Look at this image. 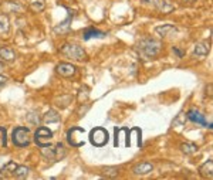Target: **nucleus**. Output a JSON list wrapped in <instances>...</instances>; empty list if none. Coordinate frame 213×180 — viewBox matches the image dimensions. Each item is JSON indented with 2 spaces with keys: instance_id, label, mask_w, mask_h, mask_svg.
Listing matches in <instances>:
<instances>
[{
  "instance_id": "obj_1",
  "label": "nucleus",
  "mask_w": 213,
  "mask_h": 180,
  "mask_svg": "<svg viewBox=\"0 0 213 180\" xmlns=\"http://www.w3.org/2000/svg\"><path fill=\"white\" fill-rule=\"evenodd\" d=\"M162 44L161 41L155 38H145L141 40L139 44H138V51L142 55L145 60H149V58H155L156 55L161 52Z\"/></svg>"
},
{
  "instance_id": "obj_2",
  "label": "nucleus",
  "mask_w": 213,
  "mask_h": 180,
  "mask_svg": "<svg viewBox=\"0 0 213 180\" xmlns=\"http://www.w3.org/2000/svg\"><path fill=\"white\" fill-rule=\"evenodd\" d=\"M108 141H110V133H108V131L105 128L97 126V128L90 131V142L94 146L102 147L108 143Z\"/></svg>"
},
{
  "instance_id": "obj_3",
  "label": "nucleus",
  "mask_w": 213,
  "mask_h": 180,
  "mask_svg": "<svg viewBox=\"0 0 213 180\" xmlns=\"http://www.w3.org/2000/svg\"><path fill=\"white\" fill-rule=\"evenodd\" d=\"M12 141L16 146H20V147H24L30 145V131L28 128H24V126H17L14 128L12 135Z\"/></svg>"
},
{
  "instance_id": "obj_4",
  "label": "nucleus",
  "mask_w": 213,
  "mask_h": 180,
  "mask_svg": "<svg viewBox=\"0 0 213 180\" xmlns=\"http://www.w3.org/2000/svg\"><path fill=\"white\" fill-rule=\"evenodd\" d=\"M60 51H61V54H64L65 57L77 60V61L87 58V54H85V51L82 50V47L75 46V44H64V46L61 47Z\"/></svg>"
},
{
  "instance_id": "obj_5",
  "label": "nucleus",
  "mask_w": 213,
  "mask_h": 180,
  "mask_svg": "<svg viewBox=\"0 0 213 180\" xmlns=\"http://www.w3.org/2000/svg\"><path fill=\"white\" fill-rule=\"evenodd\" d=\"M84 129L80 128V126H73L71 129H68L67 131V142L68 145H71V146L74 147H80L84 145Z\"/></svg>"
},
{
  "instance_id": "obj_6",
  "label": "nucleus",
  "mask_w": 213,
  "mask_h": 180,
  "mask_svg": "<svg viewBox=\"0 0 213 180\" xmlns=\"http://www.w3.org/2000/svg\"><path fill=\"white\" fill-rule=\"evenodd\" d=\"M114 145L118 146H131V132L128 131V128H115V139H114Z\"/></svg>"
},
{
  "instance_id": "obj_7",
  "label": "nucleus",
  "mask_w": 213,
  "mask_h": 180,
  "mask_svg": "<svg viewBox=\"0 0 213 180\" xmlns=\"http://www.w3.org/2000/svg\"><path fill=\"white\" fill-rule=\"evenodd\" d=\"M53 139V132L49 128H44V126H40L38 129L34 133V142H36L38 146H44V145H49V142Z\"/></svg>"
},
{
  "instance_id": "obj_8",
  "label": "nucleus",
  "mask_w": 213,
  "mask_h": 180,
  "mask_svg": "<svg viewBox=\"0 0 213 180\" xmlns=\"http://www.w3.org/2000/svg\"><path fill=\"white\" fill-rule=\"evenodd\" d=\"M186 119H189L190 122L193 123H198V125H202V126H206V128H212V122H207L205 115H202L199 111L196 109H189L188 113H186Z\"/></svg>"
},
{
  "instance_id": "obj_9",
  "label": "nucleus",
  "mask_w": 213,
  "mask_h": 180,
  "mask_svg": "<svg viewBox=\"0 0 213 180\" xmlns=\"http://www.w3.org/2000/svg\"><path fill=\"white\" fill-rule=\"evenodd\" d=\"M55 71H57V74H60L61 77L68 78V77H73L74 74H75L77 68H75V65L70 64V62H60V64L55 67Z\"/></svg>"
},
{
  "instance_id": "obj_10",
  "label": "nucleus",
  "mask_w": 213,
  "mask_h": 180,
  "mask_svg": "<svg viewBox=\"0 0 213 180\" xmlns=\"http://www.w3.org/2000/svg\"><path fill=\"white\" fill-rule=\"evenodd\" d=\"M17 167V163L14 162H9L0 169V179H13L14 170Z\"/></svg>"
},
{
  "instance_id": "obj_11",
  "label": "nucleus",
  "mask_w": 213,
  "mask_h": 180,
  "mask_svg": "<svg viewBox=\"0 0 213 180\" xmlns=\"http://www.w3.org/2000/svg\"><path fill=\"white\" fill-rule=\"evenodd\" d=\"M199 173H200V176L203 177V179H209V180L213 179V162H212V159L207 160L206 163H203V165L199 167Z\"/></svg>"
},
{
  "instance_id": "obj_12",
  "label": "nucleus",
  "mask_w": 213,
  "mask_h": 180,
  "mask_svg": "<svg viewBox=\"0 0 213 180\" xmlns=\"http://www.w3.org/2000/svg\"><path fill=\"white\" fill-rule=\"evenodd\" d=\"M134 173L135 174H139V176H145V174L151 173L153 170V166L148 162H142V163H138V165L134 166Z\"/></svg>"
},
{
  "instance_id": "obj_13",
  "label": "nucleus",
  "mask_w": 213,
  "mask_h": 180,
  "mask_svg": "<svg viewBox=\"0 0 213 180\" xmlns=\"http://www.w3.org/2000/svg\"><path fill=\"white\" fill-rule=\"evenodd\" d=\"M155 31L159 37H168V36H172L173 33H176V27L172 24H162V26H158L155 28Z\"/></svg>"
},
{
  "instance_id": "obj_14",
  "label": "nucleus",
  "mask_w": 213,
  "mask_h": 180,
  "mask_svg": "<svg viewBox=\"0 0 213 180\" xmlns=\"http://www.w3.org/2000/svg\"><path fill=\"white\" fill-rule=\"evenodd\" d=\"M106 36V33H104V31L101 30H97V28H87V30L84 31V40L85 41H88V40L91 38H104V37Z\"/></svg>"
},
{
  "instance_id": "obj_15",
  "label": "nucleus",
  "mask_w": 213,
  "mask_h": 180,
  "mask_svg": "<svg viewBox=\"0 0 213 180\" xmlns=\"http://www.w3.org/2000/svg\"><path fill=\"white\" fill-rule=\"evenodd\" d=\"M0 58H2L3 61L12 62V61L16 60V54L12 48H9V47H2V48H0Z\"/></svg>"
},
{
  "instance_id": "obj_16",
  "label": "nucleus",
  "mask_w": 213,
  "mask_h": 180,
  "mask_svg": "<svg viewBox=\"0 0 213 180\" xmlns=\"http://www.w3.org/2000/svg\"><path fill=\"white\" fill-rule=\"evenodd\" d=\"M68 13H70V12H68ZM71 18H73V14L70 13V16H68V17L65 18L63 23H60L58 26H55V27H54L55 33H67V31H70V28H71Z\"/></svg>"
},
{
  "instance_id": "obj_17",
  "label": "nucleus",
  "mask_w": 213,
  "mask_h": 180,
  "mask_svg": "<svg viewBox=\"0 0 213 180\" xmlns=\"http://www.w3.org/2000/svg\"><path fill=\"white\" fill-rule=\"evenodd\" d=\"M193 52H195V55H200V57L207 55V54H209V44L205 43V41H200V43H198L195 46Z\"/></svg>"
},
{
  "instance_id": "obj_18",
  "label": "nucleus",
  "mask_w": 213,
  "mask_h": 180,
  "mask_svg": "<svg viewBox=\"0 0 213 180\" xmlns=\"http://www.w3.org/2000/svg\"><path fill=\"white\" fill-rule=\"evenodd\" d=\"M60 121V115H58L55 111L50 109L49 112H46V115L43 116V122L44 123H55Z\"/></svg>"
},
{
  "instance_id": "obj_19",
  "label": "nucleus",
  "mask_w": 213,
  "mask_h": 180,
  "mask_svg": "<svg viewBox=\"0 0 213 180\" xmlns=\"http://www.w3.org/2000/svg\"><path fill=\"white\" fill-rule=\"evenodd\" d=\"M28 172H30V169L27 166L17 165V167L14 170V174H13V179H26L28 176Z\"/></svg>"
},
{
  "instance_id": "obj_20",
  "label": "nucleus",
  "mask_w": 213,
  "mask_h": 180,
  "mask_svg": "<svg viewBox=\"0 0 213 180\" xmlns=\"http://www.w3.org/2000/svg\"><path fill=\"white\" fill-rule=\"evenodd\" d=\"M30 9L36 13H40L46 9V3H44V0H33L30 3Z\"/></svg>"
},
{
  "instance_id": "obj_21",
  "label": "nucleus",
  "mask_w": 213,
  "mask_h": 180,
  "mask_svg": "<svg viewBox=\"0 0 213 180\" xmlns=\"http://www.w3.org/2000/svg\"><path fill=\"white\" fill-rule=\"evenodd\" d=\"M41 147V153L44 157L47 159H54V146H51V145H44V146H40Z\"/></svg>"
},
{
  "instance_id": "obj_22",
  "label": "nucleus",
  "mask_w": 213,
  "mask_h": 180,
  "mask_svg": "<svg viewBox=\"0 0 213 180\" xmlns=\"http://www.w3.org/2000/svg\"><path fill=\"white\" fill-rule=\"evenodd\" d=\"M180 149H182V152L185 153V155H192V153H195L196 150H198V146H196L195 143H189V142H186V143L180 145Z\"/></svg>"
},
{
  "instance_id": "obj_23",
  "label": "nucleus",
  "mask_w": 213,
  "mask_h": 180,
  "mask_svg": "<svg viewBox=\"0 0 213 180\" xmlns=\"http://www.w3.org/2000/svg\"><path fill=\"white\" fill-rule=\"evenodd\" d=\"M9 18L7 16H0V34H7L9 33Z\"/></svg>"
},
{
  "instance_id": "obj_24",
  "label": "nucleus",
  "mask_w": 213,
  "mask_h": 180,
  "mask_svg": "<svg viewBox=\"0 0 213 180\" xmlns=\"http://www.w3.org/2000/svg\"><path fill=\"white\" fill-rule=\"evenodd\" d=\"M64 156H65V150H64L63 143H57V145H55V147H54V159L61 160Z\"/></svg>"
},
{
  "instance_id": "obj_25",
  "label": "nucleus",
  "mask_w": 213,
  "mask_h": 180,
  "mask_svg": "<svg viewBox=\"0 0 213 180\" xmlns=\"http://www.w3.org/2000/svg\"><path fill=\"white\" fill-rule=\"evenodd\" d=\"M7 146V132L4 128L0 126V147H6Z\"/></svg>"
},
{
  "instance_id": "obj_26",
  "label": "nucleus",
  "mask_w": 213,
  "mask_h": 180,
  "mask_svg": "<svg viewBox=\"0 0 213 180\" xmlns=\"http://www.w3.org/2000/svg\"><path fill=\"white\" fill-rule=\"evenodd\" d=\"M104 174H105V176L115 177L117 174H118V169H117V167H105V169H104Z\"/></svg>"
},
{
  "instance_id": "obj_27",
  "label": "nucleus",
  "mask_w": 213,
  "mask_h": 180,
  "mask_svg": "<svg viewBox=\"0 0 213 180\" xmlns=\"http://www.w3.org/2000/svg\"><path fill=\"white\" fill-rule=\"evenodd\" d=\"M186 122V116L183 113H179L176 116V119H173V125H185Z\"/></svg>"
},
{
  "instance_id": "obj_28",
  "label": "nucleus",
  "mask_w": 213,
  "mask_h": 180,
  "mask_svg": "<svg viewBox=\"0 0 213 180\" xmlns=\"http://www.w3.org/2000/svg\"><path fill=\"white\" fill-rule=\"evenodd\" d=\"M142 3H146V4H156L158 3V0H141Z\"/></svg>"
},
{
  "instance_id": "obj_29",
  "label": "nucleus",
  "mask_w": 213,
  "mask_h": 180,
  "mask_svg": "<svg viewBox=\"0 0 213 180\" xmlns=\"http://www.w3.org/2000/svg\"><path fill=\"white\" fill-rule=\"evenodd\" d=\"M172 51H173V52H176V54L179 55V57H182V55H183V54H182V51H179V50H178L176 47H173V48H172Z\"/></svg>"
},
{
  "instance_id": "obj_30",
  "label": "nucleus",
  "mask_w": 213,
  "mask_h": 180,
  "mask_svg": "<svg viewBox=\"0 0 213 180\" xmlns=\"http://www.w3.org/2000/svg\"><path fill=\"white\" fill-rule=\"evenodd\" d=\"M3 70H4V67H3V64H2V62H0V74L3 72Z\"/></svg>"
},
{
  "instance_id": "obj_31",
  "label": "nucleus",
  "mask_w": 213,
  "mask_h": 180,
  "mask_svg": "<svg viewBox=\"0 0 213 180\" xmlns=\"http://www.w3.org/2000/svg\"><path fill=\"white\" fill-rule=\"evenodd\" d=\"M188 2H195V0H188Z\"/></svg>"
}]
</instances>
